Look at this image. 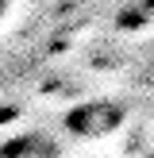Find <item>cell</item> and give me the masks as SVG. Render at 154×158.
Masks as SVG:
<instances>
[{"mask_svg":"<svg viewBox=\"0 0 154 158\" xmlns=\"http://www.w3.org/2000/svg\"><path fill=\"white\" fill-rule=\"evenodd\" d=\"M150 158H154V154H150Z\"/></svg>","mask_w":154,"mask_h":158,"instance_id":"4","label":"cell"},{"mask_svg":"<svg viewBox=\"0 0 154 158\" xmlns=\"http://www.w3.org/2000/svg\"><path fill=\"white\" fill-rule=\"evenodd\" d=\"M0 158H54V139L43 131H23L0 147Z\"/></svg>","mask_w":154,"mask_h":158,"instance_id":"2","label":"cell"},{"mask_svg":"<svg viewBox=\"0 0 154 158\" xmlns=\"http://www.w3.org/2000/svg\"><path fill=\"white\" fill-rule=\"evenodd\" d=\"M4 12H8V0H0V15H4Z\"/></svg>","mask_w":154,"mask_h":158,"instance_id":"3","label":"cell"},{"mask_svg":"<svg viewBox=\"0 0 154 158\" xmlns=\"http://www.w3.org/2000/svg\"><path fill=\"white\" fill-rule=\"evenodd\" d=\"M123 120H127V108L120 100H77L62 116V127L73 139H104L112 131H120Z\"/></svg>","mask_w":154,"mask_h":158,"instance_id":"1","label":"cell"}]
</instances>
